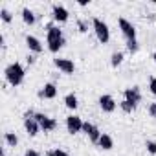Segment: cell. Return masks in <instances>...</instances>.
Wrapping results in <instances>:
<instances>
[{"label": "cell", "instance_id": "6da1fadb", "mask_svg": "<svg viewBox=\"0 0 156 156\" xmlns=\"http://www.w3.org/2000/svg\"><path fill=\"white\" fill-rule=\"evenodd\" d=\"M46 42H48V50L51 53H57L62 46H64V35H62V30L59 26H55L53 22H48L46 24Z\"/></svg>", "mask_w": 156, "mask_h": 156}, {"label": "cell", "instance_id": "7a4b0ae2", "mask_svg": "<svg viewBox=\"0 0 156 156\" xmlns=\"http://www.w3.org/2000/svg\"><path fill=\"white\" fill-rule=\"evenodd\" d=\"M4 73H6V81H8L11 87L22 85L24 75H26V72H24V68H22L20 62H11V64H8L6 70H4Z\"/></svg>", "mask_w": 156, "mask_h": 156}, {"label": "cell", "instance_id": "3957f363", "mask_svg": "<svg viewBox=\"0 0 156 156\" xmlns=\"http://www.w3.org/2000/svg\"><path fill=\"white\" fill-rule=\"evenodd\" d=\"M92 28H94V33H96V37L101 44H107L110 41V30H108L107 22H103L101 19L96 17V19H92Z\"/></svg>", "mask_w": 156, "mask_h": 156}, {"label": "cell", "instance_id": "277c9868", "mask_svg": "<svg viewBox=\"0 0 156 156\" xmlns=\"http://www.w3.org/2000/svg\"><path fill=\"white\" fill-rule=\"evenodd\" d=\"M35 121L41 125V130H44V132H51V130L57 129V119L55 118H50V116H46L42 112H37L35 114Z\"/></svg>", "mask_w": 156, "mask_h": 156}, {"label": "cell", "instance_id": "5b68a950", "mask_svg": "<svg viewBox=\"0 0 156 156\" xmlns=\"http://www.w3.org/2000/svg\"><path fill=\"white\" fill-rule=\"evenodd\" d=\"M118 26H119V30H121V33H123V37H125L127 41L136 39V28H134L132 22H129L127 19L119 17V19H118Z\"/></svg>", "mask_w": 156, "mask_h": 156}, {"label": "cell", "instance_id": "8992f818", "mask_svg": "<svg viewBox=\"0 0 156 156\" xmlns=\"http://www.w3.org/2000/svg\"><path fill=\"white\" fill-rule=\"evenodd\" d=\"M83 123H85V121H83L79 116L72 114V116H68V118H66V130H68L70 134L83 132Z\"/></svg>", "mask_w": 156, "mask_h": 156}, {"label": "cell", "instance_id": "52a82bcc", "mask_svg": "<svg viewBox=\"0 0 156 156\" xmlns=\"http://www.w3.org/2000/svg\"><path fill=\"white\" fill-rule=\"evenodd\" d=\"M83 132L88 136V140L92 141V143H99V138H101V130L94 125V123H90V121H85L83 123Z\"/></svg>", "mask_w": 156, "mask_h": 156}, {"label": "cell", "instance_id": "ba28073f", "mask_svg": "<svg viewBox=\"0 0 156 156\" xmlns=\"http://www.w3.org/2000/svg\"><path fill=\"white\" fill-rule=\"evenodd\" d=\"M53 64H55V68H59L62 73L72 75V73L75 72V64H73V61H72V59H62V57H57V59H53Z\"/></svg>", "mask_w": 156, "mask_h": 156}, {"label": "cell", "instance_id": "9c48e42d", "mask_svg": "<svg viewBox=\"0 0 156 156\" xmlns=\"http://www.w3.org/2000/svg\"><path fill=\"white\" fill-rule=\"evenodd\" d=\"M99 107H101L103 112L112 114V112L116 110V99H114L110 94H103V96L99 98Z\"/></svg>", "mask_w": 156, "mask_h": 156}, {"label": "cell", "instance_id": "30bf717a", "mask_svg": "<svg viewBox=\"0 0 156 156\" xmlns=\"http://www.w3.org/2000/svg\"><path fill=\"white\" fill-rule=\"evenodd\" d=\"M51 17H53V20H57V22H66L68 17H70V13H68V9H66L64 6L53 4V6H51Z\"/></svg>", "mask_w": 156, "mask_h": 156}, {"label": "cell", "instance_id": "8fae6325", "mask_svg": "<svg viewBox=\"0 0 156 156\" xmlns=\"http://www.w3.org/2000/svg\"><path fill=\"white\" fill-rule=\"evenodd\" d=\"M123 96H125V99H127L129 103H132V105H138V103L141 101V92H140V87H130V88H125Z\"/></svg>", "mask_w": 156, "mask_h": 156}, {"label": "cell", "instance_id": "7c38bea8", "mask_svg": "<svg viewBox=\"0 0 156 156\" xmlns=\"http://www.w3.org/2000/svg\"><path fill=\"white\" fill-rule=\"evenodd\" d=\"M57 96V87H55V83H46L41 90H39V98H42V99H53Z\"/></svg>", "mask_w": 156, "mask_h": 156}, {"label": "cell", "instance_id": "4fadbf2b", "mask_svg": "<svg viewBox=\"0 0 156 156\" xmlns=\"http://www.w3.org/2000/svg\"><path fill=\"white\" fill-rule=\"evenodd\" d=\"M26 46H28V50L31 51V53H41L44 48H42V42L35 37V35H28L26 37Z\"/></svg>", "mask_w": 156, "mask_h": 156}, {"label": "cell", "instance_id": "5bb4252c", "mask_svg": "<svg viewBox=\"0 0 156 156\" xmlns=\"http://www.w3.org/2000/svg\"><path fill=\"white\" fill-rule=\"evenodd\" d=\"M24 129H26V132H28V136H37L39 134V130H41V125L35 121V118H24Z\"/></svg>", "mask_w": 156, "mask_h": 156}, {"label": "cell", "instance_id": "9a60e30c", "mask_svg": "<svg viewBox=\"0 0 156 156\" xmlns=\"http://www.w3.org/2000/svg\"><path fill=\"white\" fill-rule=\"evenodd\" d=\"M103 151H110L112 147H114V140H112V136H108V134H101V138H99V143H98Z\"/></svg>", "mask_w": 156, "mask_h": 156}, {"label": "cell", "instance_id": "2e32d148", "mask_svg": "<svg viewBox=\"0 0 156 156\" xmlns=\"http://www.w3.org/2000/svg\"><path fill=\"white\" fill-rule=\"evenodd\" d=\"M22 20H24L28 26H33V24L37 22V15H35L30 8H24V9H22Z\"/></svg>", "mask_w": 156, "mask_h": 156}, {"label": "cell", "instance_id": "e0dca14e", "mask_svg": "<svg viewBox=\"0 0 156 156\" xmlns=\"http://www.w3.org/2000/svg\"><path fill=\"white\" fill-rule=\"evenodd\" d=\"M64 105H66V108H70V110H75L77 107H79L77 96H75V94H66V96H64Z\"/></svg>", "mask_w": 156, "mask_h": 156}, {"label": "cell", "instance_id": "ac0fdd59", "mask_svg": "<svg viewBox=\"0 0 156 156\" xmlns=\"http://www.w3.org/2000/svg\"><path fill=\"white\" fill-rule=\"evenodd\" d=\"M4 141L8 147H17L19 145V136L15 132H4Z\"/></svg>", "mask_w": 156, "mask_h": 156}, {"label": "cell", "instance_id": "d6986e66", "mask_svg": "<svg viewBox=\"0 0 156 156\" xmlns=\"http://www.w3.org/2000/svg\"><path fill=\"white\" fill-rule=\"evenodd\" d=\"M121 62H123V51H114L112 57H110V64H112L114 68H118Z\"/></svg>", "mask_w": 156, "mask_h": 156}, {"label": "cell", "instance_id": "ffe728a7", "mask_svg": "<svg viewBox=\"0 0 156 156\" xmlns=\"http://www.w3.org/2000/svg\"><path fill=\"white\" fill-rule=\"evenodd\" d=\"M0 19H2L4 24H9V22L13 20V13H11L8 8H2V9H0Z\"/></svg>", "mask_w": 156, "mask_h": 156}, {"label": "cell", "instance_id": "44dd1931", "mask_svg": "<svg viewBox=\"0 0 156 156\" xmlns=\"http://www.w3.org/2000/svg\"><path fill=\"white\" fill-rule=\"evenodd\" d=\"M119 108H121L125 114H132V112L136 110V105H132V103H129L127 99H123V101L119 103Z\"/></svg>", "mask_w": 156, "mask_h": 156}, {"label": "cell", "instance_id": "7402d4cb", "mask_svg": "<svg viewBox=\"0 0 156 156\" xmlns=\"http://www.w3.org/2000/svg\"><path fill=\"white\" fill-rule=\"evenodd\" d=\"M90 24H92V22H88V20H85V19H77V30H79L81 33H87Z\"/></svg>", "mask_w": 156, "mask_h": 156}, {"label": "cell", "instance_id": "603a6c76", "mask_svg": "<svg viewBox=\"0 0 156 156\" xmlns=\"http://www.w3.org/2000/svg\"><path fill=\"white\" fill-rule=\"evenodd\" d=\"M138 48H140V44H138V39L127 41V50H129L130 53H136V51H138Z\"/></svg>", "mask_w": 156, "mask_h": 156}, {"label": "cell", "instance_id": "cb8c5ba5", "mask_svg": "<svg viewBox=\"0 0 156 156\" xmlns=\"http://www.w3.org/2000/svg\"><path fill=\"white\" fill-rule=\"evenodd\" d=\"M145 147H147V152H151V154H156V141H152V140H147V141H145Z\"/></svg>", "mask_w": 156, "mask_h": 156}, {"label": "cell", "instance_id": "d4e9b609", "mask_svg": "<svg viewBox=\"0 0 156 156\" xmlns=\"http://www.w3.org/2000/svg\"><path fill=\"white\" fill-rule=\"evenodd\" d=\"M149 90L152 96H156V77H151L149 79Z\"/></svg>", "mask_w": 156, "mask_h": 156}, {"label": "cell", "instance_id": "484cf974", "mask_svg": "<svg viewBox=\"0 0 156 156\" xmlns=\"http://www.w3.org/2000/svg\"><path fill=\"white\" fill-rule=\"evenodd\" d=\"M147 110H149V116L151 118H156V103H151Z\"/></svg>", "mask_w": 156, "mask_h": 156}, {"label": "cell", "instance_id": "4316f807", "mask_svg": "<svg viewBox=\"0 0 156 156\" xmlns=\"http://www.w3.org/2000/svg\"><path fill=\"white\" fill-rule=\"evenodd\" d=\"M35 61H37V59H35L33 53H28V55H26V62H28V64H35Z\"/></svg>", "mask_w": 156, "mask_h": 156}, {"label": "cell", "instance_id": "83f0119b", "mask_svg": "<svg viewBox=\"0 0 156 156\" xmlns=\"http://www.w3.org/2000/svg\"><path fill=\"white\" fill-rule=\"evenodd\" d=\"M24 156H41V154H39L35 149H28V151L24 152Z\"/></svg>", "mask_w": 156, "mask_h": 156}, {"label": "cell", "instance_id": "f1b7e54d", "mask_svg": "<svg viewBox=\"0 0 156 156\" xmlns=\"http://www.w3.org/2000/svg\"><path fill=\"white\" fill-rule=\"evenodd\" d=\"M55 151V156H70L66 151H62V149H53Z\"/></svg>", "mask_w": 156, "mask_h": 156}, {"label": "cell", "instance_id": "f546056e", "mask_svg": "<svg viewBox=\"0 0 156 156\" xmlns=\"http://www.w3.org/2000/svg\"><path fill=\"white\" fill-rule=\"evenodd\" d=\"M46 156H55V151H48V152H46Z\"/></svg>", "mask_w": 156, "mask_h": 156}, {"label": "cell", "instance_id": "4dcf8cb0", "mask_svg": "<svg viewBox=\"0 0 156 156\" xmlns=\"http://www.w3.org/2000/svg\"><path fill=\"white\" fill-rule=\"evenodd\" d=\"M0 156H8V154H6V149H2V154H0Z\"/></svg>", "mask_w": 156, "mask_h": 156}, {"label": "cell", "instance_id": "1f68e13d", "mask_svg": "<svg viewBox=\"0 0 156 156\" xmlns=\"http://www.w3.org/2000/svg\"><path fill=\"white\" fill-rule=\"evenodd\" d=\"M152 61H154V62H156V51H154V53H152Z\"/></svg>", "mask_w": 156, "mask_h": 156}]
</instances>
